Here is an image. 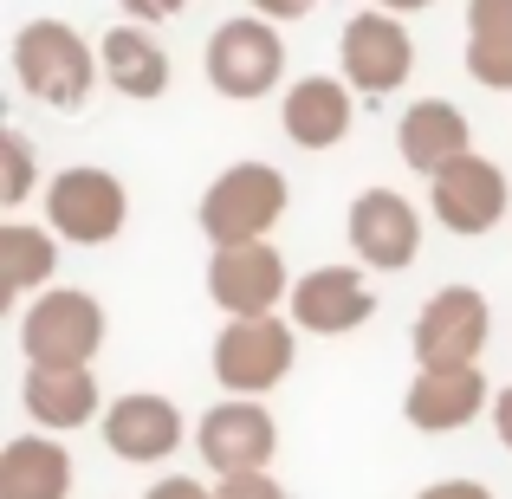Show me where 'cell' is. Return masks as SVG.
<instances>
[{"label":"cell","instance_id":"cell-16","mask_svg":"<svg viewBox=\"0 0 512 499\" xmlns=\"http://www.w3.org/2000/svg\"><path fill=\"white\" fill-rule=\"evenodd\" d=\"M493 396L500 389H487V376L474 370H415L409 396H402V415H409L422 435H454V428H467L480 409H493Z\"/></svg>","mask_w":512,"mask_h":499},{"label":"cell","instance_id":"cell-20","mask_svg":"<svg viewBox=\"0 0 512 499\" xmlns=\"http://www.w3.org/2000/svg\"><path fill=\"white\" fill-rule=\"evenodd\" d=\"M0 499H72V454L52 435H20L0 454Z\"/></svg>","mask_w":512,"mask_h":499},{"label":"cell","instance_id":"cell-25","mask_svg":"<svg viewBox=\"0 0 512 499\" xmlns=\"http://www.w3.org/2000/svg\"><path fill=\"white\" fill-rule=\"evenodd\" d=\"M467 33H512V0H467Z\"/></svg>","mask_w":512,"mask_h":499},{"label":"cell","instance_id":"cell-29","mask_svg":"<svg viewBox=\"0 0 512 499\" xmlns=\"http://www.w3.org/2000/svg\"><path fill=\"white\" fill-rule=\"evenodd\" d=\"M247 7H253V13H266V20H305L318 0H247Z\"/></svg>","mask_w":512,"mask_h":499},{"label":"cell","instance_id":"cell-1","mask_svg":"<svg viewBox=\"0 0 512 499\" xmlns=\"http://www.w3.org/2000/svg\"><path fill=\"white\" fill-rule=\"evenodd\" d=\"M98 72H104L98 52L65 20H26L13 33V78L26 85V98L52 104V111H85Z\"/></svg>","mask_w":512,"mask_h":499},{"label":"cell","instance_id":"cell-7","mask_svg":"<svg viewBox=\"0 0 512 499\" xmlns=\"http://www.w3.org/2000/svg\"><path fill=\"white\" fill-rule=\"evenodd\" d=\"M299 279L286 273V253L273 240H253V247H214L208 260V299L227 318H273L279 305H292Z\"/></svg>","mask_w":512,"mask_h":499},{"label":"cell","instance_id":"cell-12","mask_svg":"<svg viewBox=\"0 0 512 499\" xmlns=\"http://www.w3.org/2000/svg\"><path fill=\"white\" fill-rule=\"evenodd\" d=\"M344 234H350V253H357L370 273H402V266H415V253H422V214H415L396 188H363L344 214Z\"/></svg>","mask_w":512,"mask_h":499},{"label":"cell","instance_id":"cell-19","mask_svg":"<svg viewBox=\"0 0 512 499\" xmlns=\"http://www.w3.org/2000/svg\"><path fill=\"white\" fill-rule=\"evenodd\" d=\"M98 65H104V85H117L124 98L150 104L169 91V52L156 46V33H143V26H111L98 46Z\"/></svg>","mask_w":512,"mask_h":499},{"label":"cell","instance_id":"cell-18","mask_svg":"<svg viewBox=\"0 0 512 499\" xmlns=\"http://www.w3.org/2000/svg\"><path fill=\"white\" fill-rule=\"evenodd\" d=\"M279 124L299 150H338L350 137V78H325V72L299 78L279 104Z\"/></svg>","mask_w":512,"mask_h":499},{"label":"cell","instance_id":"cell-14","mask_svg":"<svg viewBox=\"0 0 512 499\" xmlns=\"http://www.w3.org/2000/svg\"><path fill=\"white\" fill-rule=\"evenodd\" d=\"M188 422L182 409H175L169 396H156V389H130V396H117L111 409H104V448L117 454V461H169L175 448H182Z\"/></svg>","mask_w":512,"mask_h":499},{"label":"cell","instance_id":"cell-24","mask_svg":"<svg viewBox=\"0 0 512 499\" xmlns=\"http://www.w3.org/2000/svg\"><path fill=\"white\" fill-rule=\"evenodd\" d=\"M214 499H286V487H279L273 474H227L221 487H214Z\"/></svg>","mask_w":512,"mask_h":499},{"label":"cell","instance_id":"cell-30","mask_svg":"<svg viewBox=\"0 0 512 499\" xmlns=\"http://www.w3.org/2000/svg\"><path fill=\"white\" fill-rule=\"evenodd\" d=\"M493 435H500V448L512 454V389H500V396H493Z\"/></svg>","mask_w":512,"mask_h":499},{"label":"cell","instance_id":"cell-17","mask_svg":"<svg viewBox=\"0 0 512 499\" xmlns=\"http://www.w3.org/2000/svg\"><path fill=\"white\" fill-rule=\"evenodd\" d=\"M20 402L39 428L52 435H72V428L98 422V383H91V363H26Z\"/></svg>","mask_w":512,"mask_h":499},{"label":"cell","instance_id":"cell-6","mask_svg":"<svg viewBox=\"0 0 512 499\" xmlns=\"http://www.w3.org/2000/svg\"><path fill=\"white\" fill-rule=\"evenodd\" d=\"M104 305L91 292H39L20 318V350L26 363H91L104 350Z\"/></svg>","mask_w":512,"mask_h":499},{"label":"cell","instance_id":"cell-8","mask_svg":"<svg viewBox=\"0 0 512 499\" xmlns=\"http://www.w3.org/2000/svg\"><path fill=\"white\" fill-rule=\"evenodd\" d=\"M493 337V305L474 286H441L415 318V357L422 370H474Z\"/></svg>","mask_w":512,"mask_h":499},{"label":"cell","instance_id":"cell-21","mask_svg":"<svg viewBox=\"0 0 512 499\" xmlns=\"http://www.w3.org/2000/svg\"><path fill=\"white\" fill-rule=\"evenodd\" d=\"M52 266H59V247H52V234H39V227L26 221H7L0 227V299H20V292L46 286Z\"/></svg>","mask_w":512,"mask_h":499},{"label":"cell","instance_id":"cell-31","mask_svg":"<svg viewBox=\"0 0 512 499\" xmlns=\"http://www.w3.org/2000/svg\"><path fill=\"white\" fill-rule=\"evenodd\" d=\"M383 13H422V7H435V0H376Z\"/></svg>","mask_w":512,"mask_h":499},{"label":"cell","instance_id":"cell-15","mask_svg":"<svg viewBox=\"0 0 512 499\" xmlns=\"http://www.w3.org/2000/svg\"><path fill=\"white\" fill-rule=\"evenodd\" d=\"M396 150H402V163L415 175L435 182L448 163L474 156V124H467L461 104H448V98H415L409 111H402V124H396Z\"/></svg>","mask_w":512,"mask_h":499},{"label":"cell","instance_id":"cell-22","mask_svg":"<svg viewBox=\"0 0 512 499\" xmlns=\"http://www.w3.org/2000/svg\"><path fill=\"white\" fill-rule=\"evenodd\" d=\"M467 72L487 91H512V33H467Z\"/></svg>","mask_w":512,"mask_h":499},{"label":"cell","instance_id":"cell-23","mask_svg":"<svg viewBox=\"0 0 512 499\" xmlns=\"http://www.w3.org/2000/svg\"><path fill=\"white\" fill-rule=\"evenodd\" d=\"M0 156H7V182H0V201H7V208H20V201H26V195L39 188V169H33V143H26L20 130H7V137H0Z\"/></svg>","mask_w":512,"mask_h":499},{"label":"cell","instance_id":"cell-2","mask_svg":"<svg viewBox=\"0 0 512 499\" xmlns=\"http://www.w3.org/2000/svg\"><path fill=\"white\" fill-rule=\"evenodd\" d=\"M286 201H292L286 175L273 163H227L201 195V234L214 247H253V240H266L279 227Z\"/></svg>","mask_w":512,"mask_h":499},{"label":"cell","instance_id":"cell-3","mask_svg":"<svg viewBox=\"0 0 512 499\" xmlns=\"http://www.w3.org/2000/svg\"><path fill=\"white\" fill-rule=\"evenodd\" d=\"M130 221V195L111 169L98 163H72L46 182V227L59 240H78V247H104L117 240Z\"/></svg>","mask_w":512,"mask_h":499},{"label":"cell","instance_id":"cell-10","mask_svg":"<svg viewBox=\"0 0 512 499\" xmlns=\"http://www.w3.org/2000/svg\"><path fill=\"white\" fill-rule=\"evenodd\" d=\"M428 201H435V221L448 227V234H493V227L506 221L512 208V188H506V169L493 163V156H461V163H448L428 182Z\"/></svg>","mask_w":512,"mask_h":499},{"label":"cell","instance_id":"cell-27","mask_svg":"<svg viewBox=\"0 0 512 499\" xmlns=\"http://www.w3.org/2000/svg\"><path fill=\"white\" fill-rule=\"evenodd\" d=\"M415 499H493V487H480V480H435V487H422Z\"/></svg>","mask_w":512,"mask_h":499},{"label":"cell","instance_id":"cell-4","mask_svg":"<svg viewBox=\"0 0 512 499\" xmlns=\"http://www.w3.org/2000/svg\"><path fill=\"white\" fill-rule=\"evenodd\" d=\"M299 325L286 318H227L221 337H214V383L227 396H266L273 383L292 376V357H299Z\"/></svg>","mask_w":512,"mask_h":499},{"label":"cell","instance_id":"cell-11","mask_svg":"<svg viewBox=\"0 0 512 499\" xmlns=\"http://www.w3.org/2000/svg\"><path fill=\"white\" fill-rule=\"evenodd\" d=\"M338 65H344L350 91H370V98L409 85L415 39H409V26H402V13H383V7L357 13V20L344 26V39H338Z\"/></svg>","mask_w":512,"mask_h":499},{"label":"cell","instance_id":"cell-5","mask_svg":"<svg viewBox=\"0 0 512 499\" xmlns=\"http://www.w3.org/2000/svg\"><path fill=\"white\" fill-rule=\"evenodd\" d=\"M286 78V39H279V20L266 13H240L221 33L208 39V85L234 104H253Z\"/></svg>","mask_w":512,"mask_h":499},{"label":"cell","instance_id":"cell-9","mask_svg":"<svg viewBox=\"0 0 512 499\" xmlns=\"http://www.w3.org/2000/svg\"><path fill=\"white\" fill-rule=\"evenodd\" d=\"M195 448L221 480L227 474H266V461H273V448H279V422L266 415V402L227 396L195 422Z\"/></svg>","mask_w":512,"mask_h":499},{"label":"cell","instance_id":"cell-26","mask_svg":"<svg viewBox=\"0 0 512 499\" xmlns=\"http://www.w3.org/2000/svg\"><path fill=\"white\" fill-rule=\"evenodd\" d=\"M117 7H124L137 26H163V20H175V13L188 7V0H117Z\"/></svg>","mask_w":512,"mask_h":499},{"label":"cell","instance_id":"cell-28","mask_svg":"<svg viewBox=\"0 0 512 499\" xmlns=\"http://www.w3.org/2000/svg\"><path fill=\"white\" fill-rule=\"evenodd\" d=\"M143 499H214V493L201 487V480H188V474H169V480H156Z\"/></svg>","mask_w":512,"mask_h":499},{"label":"cell","instance_id":"cell-13","mask_svg":"<svg viewBox=\"0 0 512 499\" xmlns=\"http://www.w3.org/2000/svg\"><path fill=\"white\" fill-rule=\"evenodd\" d=\"M376 318V292L357 266H312L292 286V325L312 337H344Z\"/></svg>","mask_w":512,"mask_h":499}]
</instances>
